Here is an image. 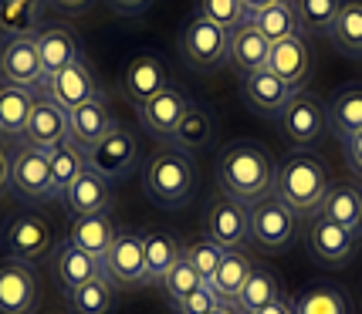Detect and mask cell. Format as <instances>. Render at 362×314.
<instances>
[{
    "mask_svg": "<svg viewBox=\"0 0 362 314\" xmlns=\"http://www.w3.org/2000/svg\"><path fill=\"white\" fill-rule=\"evenodd\" d=\"M274 159L257 139H237L217 159V183L237 203H257L274 189Z\"/></svg>",
    "mask_w": 362,
    "mask_h": 314,
    "instance_id": "cell-1",
    "label": "cell"
},
{
    "mask_svg": "<svg viewBox=\"0 0 362 314\" xmlns=\"http://www.w3.org/2000/svg\"><path fill=\"white\" fill-rule=\"evenodd\" d=\"M329 186H332L329 162L318 156V152L298 149V152H288V159L278 166L271 196H278L295 217L312 220V217H318Z\"/></svg>",
    "mask_w": 362,
    "mask_h": 314,
    "instance_id": "cell-2",
    "label": "cell"
},
{
    "mask_svg": "<svg viewBox=\"0 0 362 314\" xmlns=\"http://www.w3.org/2000/svg\"><path fill=\"white\" fill-rule=\"evenodd\" d=\"M142 193L159 210H180L197 193V166L193 156L173 145H163L142 166Z\"/></svg>",
    "mask_w": 362,
    "mask_h": 314,
    "instance_id": "cell-3",
    "label": "cell"
},
{
    "mask_svg": "<svg viewBox=\"0 0 362 314\" xmlns=\"http://www.w3.org/2000/svg\"><path fill=\"white\" fill-rule=\"evenodd\" d=\"M0 247L4 253L17 260V264H41L45 257H51L54 250V234H51V223L47 217H41L37 210H17L11 213L4 227H0Z\"/></svg>",
    "mask_w": 362,
    "mask_h": 314,
    "instance_id": "cell-4",
    "label": "cell"
},
{
    "mask_svg": "<svg viewBox=\"0 0 362 314\" xmlns=\"http://www.w3.org/2000/svg\"><path fill=\"white\" fill-rule=\"evenodd\" d=\"M105 264V281L112 287H126V291H136V287H146L149 277H146V253H142V234L139 230H115V240H112L109 253L102 257Z\"/></svg>",
    "mask_w": 362,
    "mask_h": 314,
    "instance_id": "cell-5",
    "label": "cell"
},
{
    "mask_svg": "<svg viewBox=\"0 0 362 314\" xmlns=\"http://www.w3.org/2000/svg\"><path fill=\"white\" fill-rule=\"evenodd\" d=\"M0 81L41 92L45 85V64H41V47L37 34L28 37H4L0 41Z\"/></svg>",
    "mask_w": 362,
    "mask_h": 314,
    "instance_id": "cell-6",
    "label": "cell"
},
{
    "mask_svg": "<svg viewBox=\"0 0 362 314\" xmlns=\"http://www.w3.org/2000/svg\"><path fill=\"white\" fill-rule=\"evenodd\" d=\"M278 128H281L284 142L312 145V142H318L329 132V111H325V105L318 102L315 95L298 92L284 105L281 115H278Z\"/></svg>",
    "mask_w": 362,
    "mask_h": 314,
    "instance_id": "cell-7",
    "label": "cell"
},
{
    "mask_svg": "<svg viewBox=\"0 0 362 314\" xmlns=\"http://www.w3.org/2000/svg\"><path fill=\"white\" fill-rule=\"evenodd\" d=\"M11 186L21 196L31 200H51L54 183H51V152L34 149L28 142H17L11 152Z\"/></svg>",
    "mask_w": 362,
    "mask_h": 314,
    "instance_id": "cell-8",
    "label": "cell"
},
{
    "mask_svg": "<svg viewBox=\"0 0 362 314\" xmlns=\"http://www.w3.org/2000/svg\"><path fill=\"white\" fill-rule=\"evenodd\" d=\"M227 44H230V31H223L204 17H189L183 34H180L183 58L200 71H210V68L227 61Z\"/></svg>",
    "mask_w": 362,
    "mask_h": 314,
    "instance_id": "cell-9",
    "label": "cell"
},
{
    "mask_svg": "<svg viewBox=\"0 0 362 314\" xmlns=\"http://www.w3.org/2000/svg\"><path fill=\"white\" fill-rule=\"evenodd\" d=\"M305 247L322 267H346L356 257L359 234H352V230L325 220V217H312L308 230H305Z\"/></svg>",
    "mask_w": 362,
    "mask_h": 314,
    "instance_id": "cell-10",
    "label": "cell"
},
{
    "mask_svg": "<svg viewBox=\"0 0 362 314\" xmlns=\"http://www.w3.org/2000/svg\"><path fill=\"white\" fill-rule=\"evenodd\" d=\"M41 92H45L47 98H54L64 111H75V109H81V105L95 102V98H102V88H98L92 68H88V61H85V54L75 58L71 64H64L58 75L45 78Z\"/></svg>",
    "mask_w": 362,
    "mask_h": 314,
    "instance_id": "cell-11",
    "label": "cell"
},
{
    "mask_svg": "<svg viewBox=\"0 0 362 314\" xmlns=\"http://www.w3.org/2000/svg\"><path fill=\"white\" fill-rule=\"evenodd\" d=\"M85 156H88V166L95 173H102L112 183V179H122V176H129L136 169L139 142H136V135L126 126H115L109 135H102V142H95Z\"/></svg>",
    "mask_w": 362,
    "mask_h": 314,
    "instance_id": "cell-12",
    "label": "cell"
},
{
    "mask_svg": "<svg viewBox=\"0 0 362 314\" xmlns=\"http://www.w3.org/2000/svg\"><path fill=\"white\" fill-rule=\"evenodd\" d=\"M206 236L223 250H244L251 240V210L230 196L214 200L206 210Z\"/></svg>",
    "mask_w": 362,
    "mask_h": 314,
    "instance_id": "cell-13",
    "label": "cell"
},
{
    "mask_svg": "<svg viewBox=\"0 0 362 314\" xmlns=\"http://www.w3.org/2000/svg\"><path fill=\"white\" fill-rule=\"evenodd\" d=\"M295 230H298V217L278 196H264L251 206V240H257L261 247L268 250L288 247L295 240Z\"/></svg>",
    "mask_w": 362,
    "mask_h": 314,
    "instance_id": "cell-14",
    "label": "cell"
},
{
    "mask_svg": "<svg viewBox=\"0 0 362 314\" xmlns=\"http://www.w3.org/2000/svg\"><path fill=\"white\" fill-rule=\"evenodd\" d=\"M17 142H28L34 149L54 152L62 142H68V111H64L54 98H47L45 92H37L31 119H28V128H24V135Z\"/></svg>",
    "mask_w": 362,
    "mask_h": 314,
    "instance_id": "cell-15",
    "label": "cell"
},
{
    "mask_svg": "<svg viewBox=\"0 0 362 314\" xmlns=\"http://www.w3.org/2000/svg\"><path fill=\"white\" fill-rule=\"evenodd\" d=\"M187 109H189V95L183 88H176V85H166L163 92L153 95L139 109V122L153 139L170 145V139H173L176 126L183 122V111Z\"/></svg>",
    "mask_w": 362,
    "mask_h": 314,
    "instance_id": "cell-16",
    "label": "cell"
},
{
    "mask_svg": "<svg viewBox=\"0 0 362 314\" xmlns=\"http://www.w3.org/2000/svg\"><path fill=\"white\" fill-rule=\"evenodd\" d=\"M295 88L291 85H284L278 75H271L268 68H261V71H254V75H244V88H240V98H244V105L254 111V115H261V119H278L284 111V105L295 98Z\"/></svg>",
    "mask_w": 362,
    "mask_h": 314,
    "instance_id": "cell-17",
    "label": "cell"
},
{
    "mask_svg": "<svg viewBox=\"0 0 362 314\" xmlns=\"http://www.w3.org/2000/svg\"><path fill=\"white\" fill-rule=\"evenodd\" d=\"M166 85H170V71H166V61L159 54H136L122 71V92L136 109H142Z\"/></svg>",
    "mask_w": 362,
    "mask_h": 314,
    "instance_id": "cell-18",
    "label": "cell"
},
{
    "mask_svg": "<svg viewBox=\"0 0 362 314\" xmlns=\"http://www.w3.org/2000/svg\"><path fill=\"white\" fill-rule=\"evenodd\" d=\"M37 308V277L28 264H0V314H34Z\"/></svg>",
    "mask_w": 362,
    "mask_h": 314,
    "instance_id": "cell-19",
    "label": "cell"
},
{
    "mask_svg": "<svg viewBox=\"0 0 362 314\" xmlns=\"http://www.w3.org/2000/svg\"><path fill=\"white\" fill-rule=\"evenodd\" d=\"M51 264H54V277L64 287V294L81 287V284L105 277V264L98 257H92V253H85L81 247H75V243H68V240H62L51 250Z\"/></svg>",
    "mask_w": 362,
    "mask_h": 314,
    "instance_id": "cell-20",
    "label": "cell"
},
{
    "mask_svg": "<svg viewBox=\"0 0 362 314\" xmlns=\"http://www.w3.org/2000/svg\"><path fill=\"white\" fill-rule=\"evenodd\" d=\"M268 71L271 75H278L284 85H291L295 92H301V85L308 81V71H312V51H308V44H305L301 34L284 37V41H278V44H271Z\"/></svg>",
    "mask_w": 362,
    "mask_h": 314,
    "instance_id": "cell-21",
    "label": "cell"
},
{
    "mask_svg": "<svg viewBox=\"0 0 362 314\" xmlns=\"http://www.w3.org/2000/svg\"><path fill=\"white\" fill-rule=\"evenodd\" d=\"M64 206L71 217H92V213H109L112 206V183L102 173H95L92 166L64 189Z\"/></svg>",
    "mask_w": 362,
    "mask_h": 314,
    "instance_id": "cell-22",
    "label": "cell"
},
{
    "mask_svg": "<svg viewBox=\"0 0 362 314\" xmlns=\"http://www.w3.org/2000/svg\"><path fill=\"white\" fill-rule=\"evenodd\" d=\"M115 126L119 122H115V115H112L105 98H95L88 105L68 111V139L75 142V145H81L85 152L92 149L95 142H102V135H109Z\"/></svg>",
    "mask_w": 362,
    "mask_h": 314,
    "instance_id": "cell-23",
    "label": "cell"
},
{
    "mask_svg": "<svg viewBox=\"0 0 362 314\" xmlns=\"http://www.w3.org/2000/svg\"><path fill=\"white\" fill-rule=\"evenodd\" d=\"M318 217L362 236V186L359 183H332L325 200H322Z\"/></svg>",
    "mask_w": 362,
    "mask_h": 314,
    "instance_id": "cell-24",
    "label": "cell"
},
{
    "mask_svg": "<svg viewBox=\"0 0 362 314\" xmlns=\"http://www.w3.org/2000/svg\"><path fill=\"white\" fill-rule=\"evenodd\" d=\"M325 111H329V132L339 142H346L356 132H362V81L342 85L339 92L332 95Z\"/></svg>",
    "mask_w": 362,
    "mask_h": 314,
    "instance_id": "cell-25",
    "label": "cell"
},
{
    "mask_svg": "<svg viewBox=\"0 0 362 314\" xmlns=\"http://www.w3.org/2000/svg\"><path fill=\"white\" fill-rule=\"evenodd\" d=\"M271 44L264 41V34L254 28L251 20L240 24L237 31H230V44H227V61L234 64L240 75H254L261 68H268Z\"/></svg>",
    "mask_w": 362,
    "mask_h": 314,
    "instance_id": "cell-26",
    "label": "cell"
},
{
    "mask_svg": "<svg viewBox=\"0 0 362 314\" xmlns=\"http://www.w3.org/2000/svg\"><path fill=\"white\" fill-rule=\"evenodd\" d=\"M115 220H112V213H92V217H71V227H68V243H75L81 247L85 253H92V257H105L112 247V240H115Z\"/></svg>",
    "mask_w": 362,
    "mask_h": 314,
    "instance_id": "cell-27",
    "label": "cell"
},
{
    "mask_svg": "<svg viewBox=\"0 0 362 314\" xmlns=\"http://www.w3.org/2000/svg\"><path fill=\"white\" fill-rule=\"evenodd\" d=\"M37 47H41V64H45V78L58 75L64 64H71L75 58H81V41L75 31H68L62 24H51L37 31Z\"/></svg>",
    "mask_w": 362,
    "mask_h": 314,
    "instance_id": "cell-28",
    "label": "cell"
},
{
    "mask_svg": "<svg viewBox=\"0 0 362 314\" xmlns=\"http://www.w3.org/2000/svg\"><path fill=\"white\" fill-rule=\"evenodd\" d=\"M214 132H217L214 111L206 109V105H200V102H189V109L183 111V122L176 126L170 145H173V149H183V152H189V156H193L197 149L210 145Z\"/></svg>",
    "mask_w": 362,
    "mask_h": 314,
    "instance_id": "cell-29",
    "label": "cell"
},
{
    "mask_svg": "<svg viewBox=\"0 0 362 314\" xmlns=\"http://www.w3.org/2000/svg\"><path fill=\"white\" fill-rule=\"evenodd\" d=\"M34 98H37V92H31V88H17V85H4L0 81V135H7V139H21L24 135Z\"/></svg>",
    "mask_w": 362,
    "mask_h": 314,
    "instance_id": "cell-30",
    "label": "cell"
},
{
    "mask_svg": "<svg viewBox=\"0 0 362 314\" xmlns=\"http://www.w3.org/2000/svg\"><path fill=\"white\" fill-rule=\"evenodd\" d=\"M45 24V0H0V41L28 37Z\"/></svg>",
    "mask_w": 362,
    "mask_h": 314,
    "instance_id": "cell-31",
    "label": "cell"
},
{
    "mask_svg": "<svg viewBox=\"0 0 362 314\" xmlns=\"http://www.w3.org/2000/svg\"><path fill=\"white\" fill-rule=\"evenodd\" d=\"M251 24L264 34L268 44H278L284 37L301 34V20H298V11H295V0H274L264 11H254Z\"/></svg>",
    "mask_w": 362,
    "mask_h": 314,
    "instance_id": "cell-32",
    "label": "cell"
},
{
    "mask_svg": "<svg viewBox=\"0 0 362 314\" xmlns=\"http://www.w3.org/2000/svg\"><path fill=\"white\" fill-rule=\"evenodd\" d=\"M251 270H254V260L244 250H227L223 253L221 267H217L214 281H210V287H214V294L221 298V304H230V308H234L237 294L244 291V284H247V277H251Z\"/></svg>",
    "mask_w": 362,
    "mask_h": 314,
    "instance_id": "cell-33",
    "label": "cell"
},
{
    "mask_svg": "<svg viewBox=\"0 0 362 314\" xmlns=\"http://www.w3.org/2000/svg\"><path fill=\"white\" fill-rule=\"evenodd\" d=\"M278 298H284L278 274L271 267H257V264H254L251 277L244 284V291H240L234 301V311L237 314H254V311H261V308H268V304H274Z\"/></svg>",
    "mask_w": 362,
    "mask_h": 314,
    "instance_id": "cell-34",
    "label": "cell"
},
{
    "mask_svg": "<svg viewBox=\"0 0 362 314\" xmlns=\"http://www.w3.org/2000/svg\"><path fill=\"white\" fill-rule=\"evenodd\" d=\"M332 47L346 58H362V0H346L335 24L325 34Z\"/></svg>",
    "mask_w": 362,
    "mask_h": 314,
    "instance_id": "cell-35",
    "label": "cell"
},
{
    "mask_svg": "<svg viewBox=\"0 0 362 314\" xmlns=\"http://www.w3.org/2000/svg\"><path fill=\"white\" fill-rule=\"evenodd\" d=\"M291 304H295V314H352L349 294L339 291V287H332V284H312V287H305Z\"/></svg>",
    "mask_w": 362,
    "mask_h": 314,
    "instance_id": "cell-36",
    "label": "cell"
},
{
    "mask_svg": "<svg viewBox=\"0 0 362 314\" xmlns=\"http://www.w3.org/2000/svg\"><path fill=\"white\" fill-rule=\"evenodd\" d=\"M142 253H146V277H149V284H159L166 277V270L176 264L180 243H176V236L163 234V230H149V234H142Z\"/></svg>",
    "mask_w": 362,
    "mask_h": 314,
    "instance_id": "cell-37",
    "label": "cell"
},
{
    "mask_svg": "<svg viewBox=\"0 0 362 314\" xmlns=\"http://www.w3.org/2000/svg\"><path fill=\"white\" fill-rule=\"evenodd\" d=\"M88 169V156L85 149L68 139L51 152V183H54V196H64V189L71 186L81 173Z\"/></svg>",
    "mask_w": 362,
    "mask_h": 314,
    "instance_id": "cell-38",
    "label": "cell"
},
{
    "mask_svg": "<svg viewBox=\"0 0 362 314\" xmlns=\"http://www.w3.org/2000/svg\"><path fill=\"white\" fill-rule=\"evenodd\" d=\"M64 298H68V311L71 314H112L115 291H112V284L105 277H98V281H88L75 287V291H68Z\"/></svg>",
    "mask_w": 362,
    "mask_h": 314,
    "instance_id": "cell-39",
    "label": "cell"
},
{
    "mask_svg": "<svg viewBox=\"0 0 362 314\" xmlns=\"http://www.w3.org/2000/svg\"><path fill=\"white\" fill-rule=\"evenodd\" d=\"M180 253H183L189 264H193V270H197V274L210 284L227 250H223L221 243H214V240L204 234V236H193V240H187V243H180Z\"/></svg>",
    "mask_w": 362,
    "mask_h": 314,
    "instance_id": "cell-40",
    "label": "cell"
},
{
    "mask_svg": "<svg viewBox=\"0 0 362 314\" xmlns=\"http://www.w3.org/2000/svg\"><path fill=\"white\" fill-rule=\"evenodd\" d=\"M197 17H204L223 31H237L240 24L251 20V11L244 7V0H197Z\"/></svg>",
    "mask_w": 362,
    "mask_h": 314,
    "instance_id": "cell-41",
    "label": "cell"
},
{
    "mask_svg": "<svg viewBox=\"0 0 362 314\" xmlns=\"http://www.w3.org/2000/svg\"><path fill=\"white\" fill-rule=\"evenodd\" d=\"M342 4H346V0H295L301 31L329 34V28L335 24V17H339V11H342Z\"/></svg>",
    "mask_w": 362,
    "mask_h": 314,
    "instance_id": "cell-42",
    "label": "cell"
},
{
    "mask_svg": "<svg viewBox=\"0 0 362 314\" xmlns=\"http://www.w3.org/2000/svg\"><path fill=\"white\" fill-rule=\"evenodd\" d=\"M204 284H206V281L200 277V274H197V270H193V264H189L187 257L180 253V257H176V264L166 270V277L159 281V287L166 291V298L173 301V304H180V301L189 298L193 291H200Z\"/></svg>",
    "mask_w": 362,
    "mask_h": 314,
    "instance_id": "cell-43",
    "label": "cell"
},
{
    "mask_svg": "<svg viewBox=\"0 0 362 314\" xmlns=\"http://www.w3.org/2000/svg\"><path fill=\"white\" fill-rule=\"evenodd\" d=\"M217 304H221V298L214 294L210 284H204L200 291H193L189 298H183L180 304H173V308H176V314H210Z\"/></svg>",
    "mask_w": 362,
    "mask_h": 314,
    "instance_id": "cell-44",
    "label": "cell"
},
{
    "mask_svg": "<svg viewBox=\"0 0 362 314\" xmlns=\"http://www.w3.org/2000/svg\"><path fill=\"white\" fill-rule=\"evenodd\" d=\"M342 145H346L349 166H352V169L362 176V132H356V135H352V139H346Z\"/></svg>",
    "mask_w": 362,
    "mask_h": 314,
    "instance_id": "cell-45",
    "label": "cell"
},
{
    "mask_svg": "<svg viewBox=\"0 0 362 314\" xmlns=\"http://www.w3.org/2000/svg\"><path fill=\"white\" fill-rule=\"evenodd\" d=\"M11 186V152L0 145V193Z\"/></svg>",
    "mask_w": 362,
    "mask_h": 314,
    "instance_id": "cell-46",
    "label": "cell"
},
{
    "mask_svg": "<svg viewBox=\"0 0 362 314\" xmlns=\"http://www.w3.org/2000/svg\"><path fill=\"white\" fill-rule=\"evenodd\" d=\"M109 4L115 7V11H119V14H139L149 0H109Z\"/></svg>",
    "mask_w": 362,
    "mask_h": 314,
    "instance_id": "cell-47",
    "label": "cell"
},
{
    "mask_svg": "<svg viewBox=\"0 0 362 314\" xmlns=\"http://www.w3.org/2000/svg\"><path fill=\"white\" fill-rule=\"evenodd\" d=\"M254 314H295V304L288 298H278L274 304H268V308H261V311H254Z\"/></svg>",
    "mask_w": 362,
    "mask_h": 314,
    "instance_id": "cell-48",
    "label": "cell"
},
{
    "mask_svg": "<svg viewBox=\"0 0 362 314\" xmlns=\"http://www.w3.org/2000/svg\"><path fill=\"white\" fill-rule=\"evenodd\" d=\"M54 4H58V7H64V11H81L88 0H54Z\"/></svg>",
    "mask_w": 362,
    "mask_h": 314,
    "instance_id": "cell-49",
    "label": "cell"
},
{
    "mask_svg": "<svg viewBox=\"0 0 362 314\" xmlns=\"http://www.w3.org/2000/svg\"><path fill=\"white\" fill-rule=\"evenodd\" d=\"M268 4H274V0H244V7H247V11H264V7H268Z\"/></svg>",
    "mask_w": 362,
    "mask_h": 314,
    "instance_id": "cell-50",
    "label": "cell"
},
{
    "mask_svg": "<svg viewBox=\"0 0 362 314\" xmlns=\"http://www.w3.org/2000/svg\"><path fill=\"white\" fill-rule=\"evenodd\" d=\"M210 314H237V311H234V308H230V304H217V308H214V311H210Z\"/></svg>",
    "mask_w": 362,
    "mask_h": 314,
    "instance_id": "cell-51",
    "label": "cell"
}]
</instances>
